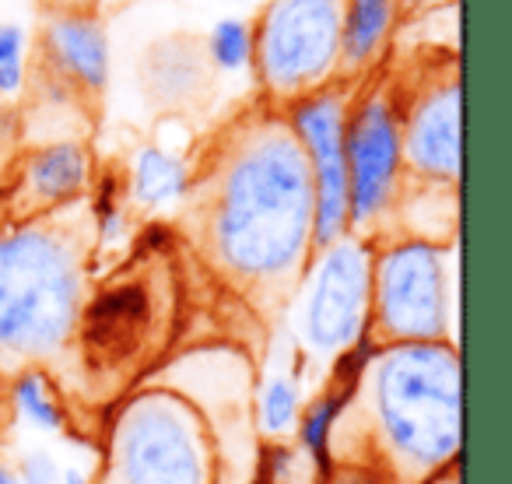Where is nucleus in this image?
<instances>
[{
  "label": "nucleus",
  "mask_w": 512,
  "mask_h": 484,
  "mask_svg": "<svg viewBox=\"0 0 512 484\" xmlns=\"http://www.w3.org/2000/svg\"><path fill=\"white\" fill-rule=\"evenodd\" d=\"M190 221L207 264L246 299L274 306L299 288L313 264L316 183L281 109H253L221 134Z\"/></svg>",
  "instance_id": "nucleus-1"
},
{
  "label": "nucleus",
  "mask_w": 512,
  "mask_h": 484,
  "mask_svg": "<svg viewBox=\"0 0 512 484\" xmlns=\"http://www.w3.org/2000/svg\"><path fill=\"white\" fill-rule=\"evenodd\" d=\"M379 453V484H428L460 449V355L453 344H390L351 379Z\"/></svg>",
  "instance_id": "nucleus-2"
},
{
  "label": "nucleus",
  "mask_w": 512,
  "mask_h": 484,
  "mask_svg": "<svg viewBox=\"0 0 512 484\" xmlns=\"http://www.w3.org/2000/svg\"><path fill=\"white\" fill-rule=\"evenodd\" d=\"M95 239L88 197L0 228V355L50 358L67 348L85 306Z\"/></svg>",
  "instance_id": "nucleus-3"
},
{
  "label": "nucleus",
  "mask_w": 512,
  "mask_h": 484,
  "mask_svg": "<svg viewBox=\"0 0 512 484\" xmlns=\"http://www.w3.org/2000/svg\"><path fill=\"white\" fill-rule=\"evenodd\" d=\"M172 278L162 253L144 250L113 281L99 285L85 299L78 316L81 362L88 376L116 379L148 358V348L169 330Z\"/></svg>",
  "instance_id": "nucleus-4"
},
{
  "label": "nucleus",
  "mask_w": 512,
  "mask_h": 484,
  "mask_svg": "<svg viewBox=\"0 0 512 484\" xmlns=\"http://www.w3.org/2000/svg\"><path fill=\"white\" fill-rule=\"evenodd\" d=\"M348 0H267L253 29V67L267 106L288 109L334 85Z\"/></svg>",
  "instance_id": "nucleus-5"
},
{
  "label": "nucleus",
  "mask_w": 512,
  "mask_h": 484,
  "mask_svg": "<svg viewBox=\"0 0 512 484\" xmlns=\"http://www.w3.org/2000/svg\"><path fill=\"white\" fill-rule=\"evenodd\" d=\"M449 246L418 239H393L379 257H372L369 292V334L390 344H449V309H453V281H449Z\"/></svg>",
  "instance_id": "nucleus-6"
},
{
  "label": "nucleus",
  "mask_w": 512,
  "mask_h": 484,
  "mask_svg": "<svg viewBox=\"0 0 512 484\" xmlns=\"http://www.w3.org/2000/svg\"><path fill=\"white\" fill-rule=\"evenodd\" d=\"M109 484H211L204 428L165 393L134 400L116 421Z\"/></svg>",
  "instance_id": "nucleus-7"
},
{
  "label": "nucleus",
  "mask_w": 512,
  "mask_h": 484,
  "mask_svg": "<svg viewBox=\"0 0 512 484\" xmlns=\"http://www.w3.org/2000/svg\"><path fill=\"white\" fill-rule=\"evenodd\" d=\"M400 116L404 102L390 81L351 102L344 123V162H348V235L365 239L383 225L397 204L404 155H400Z\"/></svg>",
  "instance_id": "nucleus-8"
},
{
  "label": "nucleus",
  "mask_w": 512,
  "mask_h": 484,
  "mask_svg": "<svg viewBox=\"0 0 512 484\" xmlns=\"http://www.w3.org/2000/svg\"><path fill=\"white\" fill-rule=\"evenodd\" d=\"M299 327L313 355H348L369 327L372 250L365 239L341 235L320 250V260L306 267L299 281Z\"/></svg>",
  "instance_id": "nucleus-9"
},
{
  "label": "nucleus",
  "mask_w": 512,
  "mask_h": 484,
  "mask_svg": "<svg viewBox=\"0 0 512 484\" xmlns=\"http://www.w3.org/2000/svg\"><path fill=\"white\" fill-rule=\"evenodd\" d=\"M351 95L348 81L320 88L295 106H288V123L306 148L316 183V221L313 253L348 235V162H344V123H348Z\"/></svg>",
  "instance_id": "nucleus-10"
},
{
  "label": "nucleus",
  "mask_w": 512,
  "mask_h": 484,
  "mask_svg": "<svg viewBox=\"0 0 512 484\" xmlns=\"http://www.w3.org/2000/svg\"><path fill=\"white\" fill-rule=\"evenodd\" d=\"M400 155L407 179L460 183V67L453 57L407 102L400 116Z\"/></svg>",
  "instance_id": "nucleus-11"
},
{
  "label": "nucleus",
  "mask_w": 512,
  "mask_h": 484,
  "mask_svg": "<svg viewBox=\"0 0 512 484\" xmlns=\"http://www.w3.org/2000/svg\"><path fill=\"white\" fill-rule=\"evenodd\" d=\"M92 155L81 141H50L15 155L0 179V228L25 225L85 197Z\"/></svg>",
  "instance_id": "nucleus-12"
},
{
  "label": "nucleus",
  "mask_w": 512,
  "mask_h": 484,
  "mask_svg": "<svg viewBox=\"0 0 512 484\" xmlns=\"http://www.w3.org/2000/svg\"><path fill=\"white\" fill-rule=\"evenodd\" d=\"M43 71L78 99H99L109 81V43L95 11H53L43 29Z\"/></svg>",
  "instance_id": "nucleus-13"
},
{
  "label": "nucleus",
  "mask_w": 512,
  "mask_h": 484,
  "mask_svg": "<svg viewBox=\"0 0 512 484\" xmlns=\"http://www.w3.org/2000/svg\"><path fill=\"white\" fill-rule=\"evenodd\" d=\"M141 78L151 99L165 102V106H183L211 85V60H207L200 39L169 36L144 53Z\"/></svg>",
  "instance_id": "nucleus-14"
},
{
  "label": "nucleus",
  "mask_w": 512,
  "mask_h": 484,
  "mask_svg": "<svg viewBox=\"0 0 512 484\" xmlns=\"http://www.w3.org/2000/svg\"><path fill=\"white\" fill-rule=\"evenodd\" d=\"M397 0H348L341 25V71L337 81H355L372 71L390 43Z\"/></svg>",
  "instance_id": "nucleus-15"
},
{
  "label": "nucleus",
  "mask_w": 512,
  "mask_h": 484,
  "mask_svg": "<svg viewBox=\"0 0 512 484\" xmlns=\"http://www.w3.org/2000/svg\"><path fill=\"white\" fill-rule=\"evenodd\" d=\"M130 193L141 207H165L172 200H183L190 193V169L183 158L148 144L134 155Z\"/></svg>",
  "instance_id": "nucleus-16"
},
{
  "label": "nucleus",
  "mask_w": 512,
  "mask_h": 484,
  "mask_svg": "<svg viewBox=\"0 0 512 484\" xmlns=\"http://www.w3.org/2000/svg\"><path fill=\"white\" fill-rule=\"evenodd\" d=\"M348 393H351V383L323 393V397L306 411V418H302V446H306V453L313 456L320 474L330 470V435H334V421H337V414H341Z\"/></svg>",
  "instance_id": "nucleus-17"
},
{
  "label": "nucleus",
  "mask_w": 512,
  "mask_h": 484,
  "mask_svg": "<svg viewBox=\"0 0 512 484\" xmlns=\"http://www.w3.org/2000/svg\"><path fill=\"white\" fill-rule=\"evenodd\" d=\"M211 67L218 71H242L253 64V29L242 18H221L204 39Z\"/></svg>",
  "instance_id": "nucleus-18"
},
{
  "label": "nucleus",
  "mask_w": 512,
  "mask_h": 484,
  "mask_svg": "<svg viewBox=\"0 0 512 484\" xmlns=\"http://www.w3.org/2000/svg\"><path fill=\"white\" fill-rule=\"evenodd\" d=\"M15 400L25 418H29L32 425L46 428V432H57L60 421H64L60 400H57V393L50 390V379H46L43 372H25L15 386Z\"/></svg>",
  "instance_id": "nucleus-19"
},
{
  "label": "nucleus",
  "mask_w": 512,
  "mask_h": 484,
  "mask_svg": "<svg viewBox=\"0 0 512 484\" xmlns=\"http://www.w3.org/2000/svg\"><path fill=\"white\" fill-rule=\"evenodd\" d=\"M299 421V386L292 376H278L260 393V425L271 435H285Z\"/></svg>",
  "instance_id": "nucleus-20"
},
{
  "label": "nucleus",
  "mask_w": 512,
  "mask_h": 484,
  "mask_svg": "<svg viewBox=\"0 0 512 484\" xmlns=\"http://www.w3.org/2000/svg\"><path fill=\"white\" fill-rule=\"evenodd\" d=\"M25 85V32L0 22V99H15Z\"/></svg>",
  "instance_id": "nucleus-21"
},
{
  "label": "nucleus",
  "mask_w": 512,
  "mask_h": 484,
  "mask_svg": "<svg viewBox=\"0 0 512 484\" xmlns=\"http://www.w3.org/2000/svg\"><path fill=\"white\" fill-rule=\"evenodd\" d=\"M18 481L22 484H57L60 481L57 463H53L43 449H32V453L22 460V467H18Z\"/></svg>",
  "instance_id": "nucleus-22"
},
{
  "label": "nucleus",
  "mask_w": 512,
  "mask_h": 484,
  "mask_svg": "<svg viewBox=\"0 0 512 484\" xmlns=\"http://www.w3.org/2000/svg\"><path fill=\"white\" fill-rule=\"evenodd\" d=\"M15 141H18V120L15 109L8 106V99H0V179H4V169L15 158Z\"/></svg>",
  "instance_id": "nucleus-23"
},
{
  "label": "nucleus",
  "mask_w": 512,
  "mask_h": 484,
  "mask_svg": "<svg viewBox=\"0 0 512 484\" xmlns=\"http://www.w3.org/2000/svg\"><path fill=\"white\" fill-rule=\"evenodd\" d=\"M292 463H295L292 449H274V463H271V470H267L264 484H278V477L285 474V470H292Z\"/></svg>",
  "instance_id": "nucleus-24"
},
{
  "label": "nucleus",
  "mask_w": 512,
  "mask_h": 484,
  "mask_svg": "<svg viewBox=\"0 0 512 484\" xmlns=\"http://www.w3.org/2000/svg\"><path fill=\"white\" fill-rule=\"evenodd\" d=\"M64 484H88V477L71 467V470H64Z\"/></svg>",
  "instance_id": "nucleus-25"
},
{
  "label": "nucleus",
  "mask_w": 512,
  "mask_h": 484,
  "mask_svg": "<svg viewBox=\"0 0 512 484\" xmlns=\"http://www.w3.org/2000/svg\"><path fill=\"white\" fill-rule=\"evenodd\" d=\"M341 484H379V481L372 474H351L348 481H341Z\"/></svg>",
  "instance_id": "nucleus-26"
},
{
  "label": "nucleus",
  "mask_w": 512,
  "mask_h": 484,
  "mask_svg": "<svg viewBox=\"0 0 512 484\" xmlns=\"http://www.w3.org/2000/svg\"><path fill=\"white\" fill-rule=\"evenodd\" d=\"M0 484H22V481H18V474H15V470L0 467Z\"/></svg>",
  "instance_id": "nucleus-27"
},
{
  "label": "nucleus",
  "mask_w": 512,
  "mask_h": 484,
  "mask_svg": "<svg viewBox=\"0 0 512 484\" xmlns=\"http://www.w3.org/2000/svg\"><path fill=\"white\" fill-rule=\"evenodd\" d=\"M428 484H453V467H449V470H442V474H435Z\"/></svg>",
  "instance_id": "nucleus-28"
},
{
  "label": "nucleus",
  "mask_w": 512,
  "mask_h": 484,
  "mask_svg": "<svg viewBox=\"0 0 512 484\" xmlns=\"http://www.w3.org/2000/svg\"><path fill=\"white\" fill-rule=\"evenodd\" d=\"M397 4H407V8H411V4H418V0H397Z\"/></svg>",
  "instance_id": "nucleus-29"
}]
</instances>
